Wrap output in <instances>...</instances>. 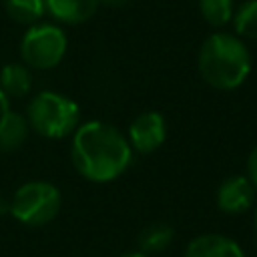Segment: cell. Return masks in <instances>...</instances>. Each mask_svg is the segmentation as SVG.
I'll use <instances>...</instances> for the list:
<instances>
[{
  "label": "cell",
  "mask_w": 257,
  "mask_h": 257,
  "mask_svg": "<svg viewBox=\"0 0 257 257\" xmlns=\"http://www.w3.org/2000/svg\"><path fill=\"white\" fill-rule=\"evenodd\" d=\"M122 257H149V255H145V253H141V251H133V253H126V255H122Z\"/></svg>",
  "instance_id": "19"
},
{
  "label": "cell",
  "mask_w": 257,
  "mask_h": 257,
  "mask_svg": "<svg viewBox=\"0 0 257 257\" xmlns=\"http://www.w3.org/2000/svg\"><path fill=\"white\" fill-rule=\"evenodd\" d=\"M175 231L169 223H151L139 233V251L145 255H155L165 251L173 243Z\"/></svg>",
  "instance_id": "12"
},
{
  "label": "cell",
  "mask_w": 257,
  "mask_h": 257,
  "mask_svg": "<svg viewBox=\"0 0 257 257\" xmlns=\"http://www.w3.org/2000/svg\"><path fill=\"white\" fill-rule=\"evenodd\" d=\"M6 110H10V96L0 88V114H4Z\"/></svg>",
  "instance_id": "17"
},
{
  "label": "cell",
  "mask_w": 257,
  "mask_h": 257,
  "mask_svg": "<svg viewBox=\"0 0 257 257\" xmlns=\"http://www.w3.org/2000/svg\"><path fill=\"white\" fill-rule=\"evenodd\" d=\"M247 179L253 183V187L257 189V145L253 147V151L247 157Z\"/></svg>",
  "instance_id": "16"
},
{
  "label": "cell",
  "mask_w": 257,
  "mask_h": 257,
  "mask_svg": "<svg viewBox=\"0 0 257 257\" xmlns=\"http://www.w3.org/2000/svg\"><path fill=\"white\" fill-rule=\"evenodd\" d=\"M197 66L201 78L217 90L239 88L251 72V54L239 36L215 32L199 48Z\"/></svg>",
  "instance_id": "2"
},
{
  "label": "cell",
  "mask_w": 257,
  "mask_h": 257,
  "mask_svg": "<svg viewBox=\"0 0 257 257\" xmlns=\"http://www.w3.org/2000/svg\"><path fill=\"white\" fill-rule=\"evenodd\" d=\"M255 233H257V211H255Z\"/></svg>",
  "instance_id": "20"
},
{
  "label": "cell",
  "mask_w": 257,
  "mask_h": 257,
  "mask_svg": "<svg viewBox=\"0 0 257 257\" xmlns=\"http://www.w3.org/2000/svg\"><path fill=\"white\" fill-rule=\"evenodd\" d=\"M167 139V120L159 110H145L128 124V145L141 155L155 153Z\"/></svg>",
  "instance_id": "6"
},
{
  "label": "cell",
  "mask_w": 257,
  "mask_h": 257,
  "mask_svg": "<svg viewBox=\"0 0 257 257\" xmlns=\"http://www.w3.org/2000/svg\"><path fill=\"white\" fill-rule=\"evenodd\" d=\"M98 2L108 8H122L124 4H128V0H98Z\"/></svg>",
  "instance_id": "18"
},
{
  "label": "cell",
  "mask_w": 257,
  "mask_h": 257,
  "mask_svg": "<svg viewBox=\"0 0 257 257\" xmlns=\"http://www.w3.org/2000/svg\"><path fill=\"white\" fill-rule=\"evenodd\" d=\"M62 205L56 185L48 181H28L20 185L10 199V215L28 227H42L50 223Z\"/></svg>",
  "instance_id": "4"
},
{
  "label": "cell",
  "mask_w": 257,
  "mask_h": 257,
  "mask_svg": "<svg viewBox=\"0 0 257 257\" xmlns=\"http://www.w3.org/2000/svg\"><path fill=\"white\" fill-rule=\"evenodd\" d=\"M0 209H6V207H4V205H0Z\"/></svg>",
  "instance_id": "21"
},
{
  "label": "cell",
  "mask_w": 257,
  "mask_h": 257,
  "mask_svg": "<svg viewBox=\"0 0 257 257\" xmlns=\"http://www.w3.org/2000/svg\"><path fill=\"white\" fill-rule=\"evenodd\" d=\"M0 88L8 96H14V98L26 96L32 88V74L28 66L18 64V62L4 64L0 70Z\"/></svg>",
  "instance_id": "11"
},
{
  "label": "cell",
  "mask_w": 257,
  "mask_h": 257,
  "mask_svg": "<svg viewBox=\"0 0 257 257\" xmlns=\"http://www.w3.org/2000/svg\"><path fill=\"white\" fill-rule=\"evenodd\" d=\"M46 10L64 24H82L94 16L98 0H44Z\"/></svg>",
  "instance_id": "9"
},
{
  "label": "cell",
  "mask_w": 257,
  "mask_h": 257,
  "mask_svg": "<svg viewBox=\"0 0 257 257\" xmlns=\"http://www.w3.org/2000/svg\"><path fill=\"white\" fill-rule=\"evenodd\" d=\"M233 26L237 36L257 40V0L243 2L233 14Z\"/></svg>",
  "instance_id": "15"
},
{
  "label": "cell",
  "mask_w": 257,
  "mask_h": 257,
  "mask_svg": "<svg viewBox=\"0 0 257 257\" xmlns=\"http://www.w3.org/2000/svg\"><path fill=\"white\" fill-rule=\"evenodd\" d=\"M28 120L16 110H6L0 114V151L12 153L20 149L28 137Z\"/></svg>",
  "instance_id": "10"
},
{
  "label": "cell",
  "mask_w": 257,
  "mask_h": 257,
  "mask_svg": "<svg viewBox=\"0 0 257 257\" xmlns=\"http://www.w3.org/2000/svg\"><path fill=\"white\" fill-rule=\"evenodd\" d=\"M78 104L54 90L38 92L26 108L28 126L46 139H64L78 126Z\"/></svg>",
  "instance_id": "3"
},
{
  "label": "cell",
  "mask_w": 257,
  "mask_h": 257,
  "mask_svg": "<svg viewBox=\"0 0 257 257\" xmlns=\"http://www.w3.org/2000/svg\"><path fill=\"white\" fill-rule=\"evenodd\" d=\"M199 10L205 22L215 28L233 20V0H199Z\"/></svg>",
  "instance_id": "14"
},
{
  "label": "cell",
  "mask_w": 257,
  "mask_h": 257,
  "mask_svg": "<svg viewBox=\"0 0 257 257\" xmlns=\"http://www.w3.org/2000/svg\"><path fill=\"white\" fill-rule=\"evenodd\" d=\"M253 199H255V187L245 175H233L223 179L215 195L217 207L229 215L245 213L253 205Z\"/></svg>",
  "instance_id": "7"
},
{
  "label": "cell",
  "mask_w": 257,
  "mask_h": 257,
  "mask_svg": "<svg viewBox=\"0 0 257 257\" xmlns=\"http://www.w3.org/2000/svg\"><path fill=\"white\" fill-rule=\"evenodd\" d=\"M70 161L80 177L90 183H110L133 163L126 137L110 122L88 120L72 133Z\"/></svg>",
  "instance_id": "1"
},
{
  "label": "cell",
  "mask_w": 257,
  "mask_h": 257,
  "mask_svg": "<svg viewBox=\"0 0 257 257\" xmlns=\"http://www.w3.org/2000/svg\"><path fill=\"white\" fill-rule=\"evenodd\" d=\"M185 257H245L239 243L219 233H203L189 241Z\"/></svg>",
  "instance_id": "8"
},
{
  "label": "cell",
  "mask_w": 257,
  "mask_h": 257,
  "mask_svg": "<svg viewBox=\"0 0 257 257\" xmlns=\"http://www.w3.org/2000/svg\"><path fill=\"white\" fill-rule=\"evenodd\" d=\"M66 34L54 24H32L20 40V56L26 66L50 70L66 54Z\"/></svg>",
  "instance_id": "5"
},
{
  "label": "cell",
  "mask_w": 257,
  "mask_h": 257,
  "mask_svg": "<svg viewBox=\"0 0 257 257\" xmlns=\"http://www.w3.org/2000/svg\"><path fill=\"white\" fill-rule=\"evenodd\" d=\"M4 10L14 22L32 26L46 12V2L44 0H4Z\"/></svg>",
  "instance_id": "13"
}]
</instances>
